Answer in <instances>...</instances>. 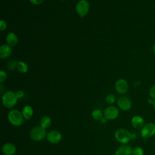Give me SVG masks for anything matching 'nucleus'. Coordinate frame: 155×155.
Listing matches in <instances>:
<instances>
[{"mask_svg": "<svg viewBox=\"0 0 155 155\" xmlns=\"http://www.w3.org/2000/svg\"><path fill=\"white\" fill-rule=\"evenodd\" d=\"M16 64H17V62L15 61V60L9 61L7 65L8 70L10 71H13L15 68H16Z\"/></svg>", "mask_w": 155, "mask_h": 155, "instance_id": "4be33fe9", "label": "nucleus"}, {"mask_svg": "<svg viewBox=\"0 0 155 155\" xmlns=\"http://www.w3.org/2000/svg\"><path fill=\"white\" fill-rule=\"evenodd\" d=\"M117 105L120 110L127 111L131 108L132 102L129 98L125 96H122L117 99Z\"/></svg>", "mask_w": 155, "mask_h": 155, "instance_id": "1a4fd4ad", "label": "nucleus"}, {"mask_svg": "<svg viewBox=\"0 0 155 155\" xmlns=\"http://www.w3.org/2000/svg\"><path fill=\"white\" fill-rule=\"evenodd\" d=\"M134 134L131 133L128 130L123 128H119L114 133V137L117 142L122 144H127L132 139Z\"/></svg>", "mask_w": 155, "mask_h": 155, "instance_id": "f257e3e1", "label": "nucleus"}, {"mask_svg": "<svg viewBox=\"0 0 155 155\" xmlns=\"http://www.w3.org/2000/svg\"><path fill=\"white\" fill-rule=\"evenodd\" d=\"M12 53V48L7 44H4L0 47V58L6 59L9 58Z\"/></svg>", "mask_w": 155, "mask_h": 155, "instance_id": "4468645a", "label": "nucleus"}, {"mask_svg": "<svg viewBox=\"0 0 155 155\" xmlns=\"http://www.w3.org/2000/svg\"><path fill=\"white\" fill-rule=\"evenodd\" d=\"M16 96L18 99H21V98H22L24 95H25V93H24V91L23 90H18L16 92Z\"/></svg>", "mask_w": 155, "mask_h": 155, "instance_id": "a878e982", "label": "nucleus"}, {"mask_svg": "<svg viewBox=\"0 0 155 155\" xmlns=\"http://www.w3.org/2000/svg\"><path fill=\"white\" fill-rule=\"evenodd\" d=\"M22 114L25 120H28L31 118L33 114V108L28 105H25L22 109Z\"/></svg>", "mask_w": 155, "mask_h": 155, "instance_id": "dca6fc26", "label": "nucleus"}, {"mask_svg": "<svg viewBox=\"0 0 155 155\" xmlns=\"http://www.w3.org/2000/svg\"><path fill=\"white\" fill-rule=\"evenodd\" d=\"M119 114L118 108L113 105H110L105 108L104 115L108 120H114L116 119Z\"/></svg>", "mask_w": 155, "mask_h": 155, "instance_id": "6e6552de", "label": "nucleus"}, {"mask_svg": "<svg viewBox=\"0 0 155 155\" xmlns=\"http://www.w3.org/2000/svg\"><path fill=\"white\" fill-rule=\"evenodd\" d=\"M92 117L96 120H100L103 117V113L99 109H95L91 113Z\"/></svg>", "mask_w": 155, "mask_h": 155, "instance_id": "6ab92c4d", "label": "nucleus"}, {"mask_svg": "<svg viewBox=\"0 0 155 155\" xmlns=\"http://www.w3.org/2000/svg\"><path fill=\"white\" fill-rule=\"evenodd\" d=\"M18 98L16 96V92L7 91L4 93L2 96V103L4 107L7 108L13 107L18 102Z\"/></svg>", "mask_w": 155, "mask_h": 155, "instance_id": "7ed1b4c3", "label": "nucleus"}, {"mask_svg": "<svg viewBox=\"0 0 155 155\" xmlns=\"http://www.w3.org/2000/svg\"><path fill=\"white\" fill-rule=\"evenodd\" d=\"M5 41L8 45L13 47L16 46L18 43V38L15 33L10 32L5 37Z\"/></svg>", "mask_w": 155, "mask_h": 155, "instance_id": "2eb2a0df", "label": "nucleus"}, {"mask_svg": "<svg viewBox=\"0 0 155 155\" xmlns=\"http://www.w3.org/2000/svg\"><path fill=\"white\" fill-rule=\"evenodd\" d=\"M7 118L9 122L12 125L16 127L22 125L24 124L25 120L22 112L16 109L10 110L8 113Z\"/></svg>", "mask_w": 155, "mask_h": 155, "instance_id": "f03ea898", "label": "nucleus"}, {"mask_svg": "<svg viewBox=\"0 0 155 155\" xmlns=\"http://www.w3.org/2000/svg\"><path fill=\"white\" fill-rule=\"evenodd\" d=\"M144 150L142 148L140 147H136L133 148L132 155H143Z\"/></svg>", "mask_w": 155, "mask_h": 155, "instance_id": "aec40b11", "label": "nucleus"}, {"mask_svg": "<svg viewBox=\"0 0 155 155\" xmlns=\"http://www.w3.org/2000/svg\"><path fill=\"white\" fill-rule=\"evenodd\" d=\"M131 124L134 129L141 130L145 125V121L142 116L136 115L131 118Z\"/></svg>", "mask_w": 155, "mask_h": 155, "instance_id": "9b49d317", "label": "nucleus"}, {"mask_svg": "<svg viewBox=\"0 0 155 155\" xmlns=\"http://www.w3.org/2000/svg\"><path fill=\"white\" fill-rule=\"evenodd\" d=\"M51 125V119L48 116H44L40 120V126L46 129L50 127Z\"/></svg>", "mask_w": 155, "mask_h": 155, "instance_id": "a211bd4d", "label": "nucleus"}, {"mask_svg": "<svg viewBox=\"0 0 155 155\" xmlns=\"http://www.w3.org/2000/svg\"><path fill=\"white\" fill-rule=\"evenodd\" d=\"M7 27V24L5 20L1 19L0 21V31H4Z\"/></svg>", "mask_w": 155, "mask_h": 155, "instance_id": "393cba45", "label": "nucleus"}, {"mask_svg": "<svg viewBox=\"0 0 155 155\" xmlns=\"http://www.w3.org/2000/svg\"><path fill=\"white\" fill-rule=\"evenodd\" d=\"M133 148L128 144H122L117 148L114 155H132Z\"/></svg>", "mask_w": 155, "mask_h": 155, "instance_id": "f8f14e48", "label": "nucleus"}, {"mask_svg": "<svg viewBox=\"0 0 155 155\" xmlns=\"http://www.w3.org/2000/svg\"><path fill=\"white\" fill-rule=\"evenodd\" d=\"M153 107H154V109L155 110V101H154V104H153Z\"/></svg>", "mask_w": 155, "mask_h": 155, "instance_id": "7c9ffc66", "label": "nucleus"}, {"mask_svg": "<svg viewBox=\"0 0 155 155\" xmlns=\"http://www.w3.org/2000/svg\"><path fill=\"white\" fill-rule=\"evenodd\" d=\"M16 151V146L13 143H5L2 147V152L4 155H14Z\"/></svg>", "mask_w": 155, "mask_h": 155, "instance_id": "ddd939ff", "label": "nucleus"}, {"mask_svg": "<svg viewBox=\"0 0 155 155\" xmlns=\"http://www.w3.org/2000/svg\"><path fill=\"white\" fill-rule=\"evenodd\" d=\"M47 136V132L45 128L41 126H35L30 131V138L36 142L41 141Z\"/></svg>", "mask_w": 155, "mask_h": 155, "instance_id": "20e7f679", "label": "nucleus"}, {"mask_svg": "<svg viewBox=\"0 0 155 155\" xmlns=\"http://www.w3.org/2000/svg\"><path fill=\"white\" fill-rule=\"evenodd\" d=\"M62 1H65V0H62Z\"/></svg>", "mask_w": 155, "mask_h": 155, "instance_id": "2f4dec72", "label": "nucleus"}, {"mask_svg": "<svg viewBox=\"0 0 155 155\" xmlns=\"http://www.w3.org/2000/svg\"><path fill=\"white\" fill-rule=\"evenodd\" d=\"M153 53H154V54H155V43L153 44Z\"/></svg>", "mask_w": 155, "mask_h": 155, "instance_id": "c756f323", "label": "nucleus"}, {"mask_svg": "<svg viewBox=\"0 0 155 155\" xmlns=\"http://www.w3.org/2000/svg\"><path fill=\"white\" fill-rule=\"evenodd\" d=\"M154 101H155V99H153V98H151V97H150V98L148 99V100H147L148 104H149L150 105H153V104H154Z\"/></svg>", "mask_w": 155, "mask_h": 155, "instance_id": "cd10ccee", "label": "nucleus"}, {"mask_svg": "<svg viewBox=\"0 0 155 155\" xmlns=\"http://www.w3.org/2000/svg\"><path fill=\"white\" fill-rule=\"evenodd\" d=\"M7 75L6 72L3 70H1L0 71V82L2 83L5 81V80L7 79Z\"/></svg>", "mask_w": 155, "mask_h": 155, "instance_id": "5701e85b", "label": "nucleus"}, {"mask_svg": "<svg viewBox=\"0 0 155 155\" xmlns=\"http://www.w3.org/2000/svg\"><path fill=\"white\" fill-rule=\"evenodd\" d=\"M148 94L150 97L155 99V84L150 87L148 91Z\"/></svg>", "mask_w": 155, "mask_h": 155, "instance_id": "b1692460", "label": "nucleus"}, {"mask_svg": "<svg viewBox=\"0 0 155 155\" xmlns=\"http://www.w3.org/2000/svg\"><path fill=\"white\" fill-rule=\"evenodd\" d=\"M114 88L117 93L124 94L127 93L128 90V84L124 79H118L114 84Z\"/></svg>", "mask_w": 155, "mask_h": 155, "instance_id": "0eeeda50", "label": "nucleus"}, {"mask_svg": "<svg viewBox=\"0 0 155 155\" xmlns=\"http://www.w3.org/2000/svg\"><path fill=\"white\" fill-rule=\"evenodd\" d=\"M47 140L53 144H56L61 142L62 139L61 133L56 130H51L47 134Z\"/></svg>", "mask_w": 155, "mask_h": 155, "instance_id": "9d476101", "label": "nucleus"}, {"mask_svg": "<svg viewBox=\"0 0 155 155\" xmlns=\"http://www.w3.org/2000/svg\"><path fill=\"white\" fill-rule=\"evenodd\" d=\"M105 101L108 104H113L116 101V97L113 94H108L105 97Z\"/></svg>", "mask_w": 155, "mask_h": 155, "instance_id": "412c9836", "label": "nucleus"}, {"mask_svg": "<svg viewBox=\"0 0 155 155\" xmlns=\"http://www.w3.org/2000/svg\"><path fill=\"white\" fill-rule=\"evenodd\" d=\"M107 120H108V119H107L105 116H103V117L101 119L100 122H101L102 124H105V123L107 122Z\"/></svg>", "mask_w": 155, "mask_h": 155, "instance_id": "c85d7f7f", "label": "nucleus"}, {"mask_svg": "<svg viewBox=\"0 0 155 155\" xmlns=\"http://www.w3.org/2000/svg\"><path fill=\"white\" fill-rule=\"evenodd\" d=\"M30 2L33 4V5H40L42 4L44 1V0H29Z\"/></svg>", "mask_w": 155, "mask_h": 155, "instance_id": "bb28decb", "label": "nucleus"}, {"mask_svg": "<svg viewBox=\"0 0 155 155\" xmlns=\"http://www.w3.org/2000/svg\"><path fill=\"white\" fill-rule=\"evenodd\" d=\"M155 135V124L148 122L140 130V136L144 139L150 138Z\"/></svg>", "mask_w": 155, "mask_h": 155, "instance_id": "423d86ee", "label": "nucleus"}, {"mask_svg": "<svg viewBox=\"0 0 155 155\" xmlns=\"http://www.w3.org/2000/svg\"><path fill=\"white\" fill-rule=\"evenodd\" d=\"M16 69L19 72L21 73H25L28 70V66L25 62L19 61L17 62Z\"/></svg>", "mask_w": 155, "mask_h": 155, "instance_id": "f3484780", "label": "nucleus"}, {"mask_svg": "<svg viewBox=\"0 0 155 155\" xmlns=\"http://www.w3.org/2000/svg\"><path fill=\"white\" fill-rule=\"evenodd\" d=\"M76 12L81 17L83 18L89 12L90 4L87 0H79L75 7Z\"/></svg>", "mask_w": 155, "mask_h": 155, "instance_id": "39448f33", "label": "nucleus"}]
</instances>
